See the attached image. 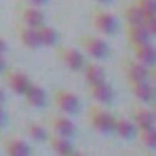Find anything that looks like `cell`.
Segmentation results:
<instances>
[{
    "mask_svg": "<svg viewBox=\"0 0 156 156\" xmlns=\"http://www.w3.org/2000/svg\"><path fill=\"white\" fill-rule=\"evenodd\" d=\"M125 77H127L129 83H132V81H151V68L138 62L136 59L127 61L125 62Z\"/></svg>",
    "mask_w": 156,
    "mask_h": 156,
    "instance_id": "cell-8",
    "label": "cell"
},
{
    "mask_svg": "<svg viewBox=\"0 0 156 156\" xmlns=\"http://www.w3.org/2000/svg\"><path fill=\"white\" fill-rule=\"evenodd\" d=\"M92 24H94V28L98 30V33H101V35H105V37L116 35L118 30H119L118 19H116L112 13L105 11V9H96V11L92 13Z\"/></svg>",
    "mask_w": 156,
    "mask_h": 156,
    "instance_id": "cell-2",
    "label": "cell"
},
{
    "mask_svg": "<svg viewBox=\"0 0 156 156\" xmlns=\"http://www.w3.org/2000/svg\"><path fill=\"white\" fill-rule=\"evenodd\" d=\"M134 4L143 11V15H156V2L154 0H134Z\"/></svg>",
    "mask_w": 156,
    "mask_h": 156,
    "instance_id": "cell-25",
    "label": "cell"
},
{
    "mask_svg": "<svg viewBox=\"0 0 156 156\" xmlns=\"http://www.w3.org/2000/svg\"><path fill=\"white\" fill-rule=\"evenodd\" d=\"M6 103V92H4V88L0 87V105H4Z\"/></svg>",
    "mask_w": 156,
    "mask_h": 156,
    "instance_id": "cell-30",
    "label": "cell"
},
{
    "mask_svg": "<svg viewBox=\"0 0 156 156\" xmlns=\"http://www.w3.org/2000/svg\"><path fill=\"white\" fill-rule=\"evenodd\" d=\"M26 2H28L30 6H37V8H42V6H46V4H48V0H26Z\"/></svg>",
    "mask_w": 156,
    "mask_h": 156,
    "instance_id": "cell-29",
    "label": "cell"
},
{
    "mask_svg": "<svg viewBox=\"0 0 156 156\" xmlns=\"http://www.w3.org/2000/svg\"><path fill=\"white\" fill-rule=\"evenodd\" d=\"M132 96L140 101V103H151L154 99V88L151 85V81H132L129 83Z\"/></svg>",
    "mask_w": 156,
    "mask_h": 156,
    "instance_id": "cell-13",
    "label": "cell"
},
{
    "mask_svg": "<svg viewBox=\"0 0 156 156\" xmlns=\"http://www.w3.org/2000/svg\"><path fill=\"white\" fill-rule=\"evenodd\" d=\"M81 44H83V50L96 61H103L110 55V46L105 39H99L94 35H85L81 39Z\"/></svg>",
    "mask_w": 156,
    "mask_h": 156,
    "instance_id": "cell-4",
    "label": "cell"
},
{
    "mask_svg": "<svg viewBox=\"0 0 156 156\" xmlns=\"http://www.w3.org/2000/svg\"><path fill=\"white\" fill-rule=\"evenodd\" d=\"M53 103H55V107H57L62 114H66V116H73V114L79 112V108H81L79 98H77L73 92L62 90V88L53 92Z\"/></svg>",
    "mask_w": 156,
    "mask_h": 156,
    "instance_id": "cell-3",
    "label": "cell"
},
{
    "mask_svg": "<svg viewBox=\"0 0 156 156\" xmlns=\"http://www.w3.org/2000/svg\"><path fill=\"white\" fill-rule=\"evenodd\" d=\"M6 73V83H8V87L15 92V94H19V96H24V92L30 88V85L33 83L30 77L24 73V72H20V70H6L4 72Z\"/></svg>",
    "mask_w": 156,
    "mask_h": 156,
    "instance_id": "cell-6",
    "label": "cell"
},
{
    "mask_svg": "<svg viewBox=\"0 0 156 156\" xmlns=\"http://www.w3.org/2000/svg\"><path fill=\"white\" fill-rule=\"evenodd\" d=\"M24 99H26V103H28L30 107H33V108H42V107L48 103V94H46V90H44L42 87L31 83L30 88L24 92Z\"/></svg>",
    "mask_w": 156,
    "mask_h": 156,
    "instance_id": "cell-14",
    "label": "cell"
},
{
    "mask_svg": "<svg viewBox=\"0 0 156 156\" xmlns=\"http://www.w3.org/2000/svg\"><path fill=\"white\" fill-rule=\"evenodd\" d=\"M6 121H8V114L4 110V105H0V127H4Z\"/></svg>",
    "mask_w": 156,
    "mask_h": 156,
    "instance_id": "cell-28",
    "label": "cell"
},
{
    "mask_svg": "<svg viewBox=\"0 0 156 156\" xmlns=\"http://www.w3.org/2000/svg\"><path fill=\"white\" fill-rule=\"evenodd\" d=\"M140 143L145 147V149H149V151H154L156 149V129L152 127V129H143V130H140Z\"/></svg>",
    "mask_w": 156,
    "mask_h": 156,
    "instance_id": "cell-24",
    "label": "cell"
},
{
    "mask_svg": "<svg viewBox=\"0 0 156 156\" xmlns=\"http://www.w3.org/2000/svg\"><path fill=\"white\" fill-rule=\"evenodd\" d=\"M88 87H90V96H92V99L96 103L108 105V103L114 101L116 92H114L112 85H108L107 81H101V83H96V85H88Z\"/></svg>",
    "mask_w": 156,
    "mask_h": 156,
    "instance_id": "cell-10",
    "label": "cell"
},
{
    "mask_svg": "<svg viewBox=\"0 0 156 156\" xmlns=\"http://www.w3.org/2000/svg\"><path fill=\"white\" fill-rule=\"evenodd\" d=\"M48 141H50V149H51L55 154H61V156L75 154V147H73L72 138L59 136V134H53V132H51V136H48Z\"/></svg>",
    "mask_w": 156,
    "mask_h": 156,
    "instance_id": "cell-12",
    "label": "cell"
},
{
    "mask_svg": "<svg viewBox=\"0 0 156 156\" xmlns=\"http://www.w3.org/2000/svg\"><path fill=\"white\" fill-rule=\"evenodd\" d=\"M59 57L70 72H83V68L87 64V59H85L83 51L77 50V48H62L59 51Z\"/></svg>",
    "mask_w": 156,
    "mask_h": 156,
    "instance_id": "cell-5",
    "label": "cell"
},
{
    "mask_svg": "<svg viewBox=\"0 0 156 156\" xmlns=\"http://www.w3.org/2000/svg\"><path fill=\"white\" fill-rule=\"evenodd\" d=\"M2 145H4V152L9 156H30L33 152L30 143L20 136H8L2 141Z\"/></svg>",
    "mask_w": 156,
    "mask_h": 156,
    "instance_id": "cell-7",
    "label": "cell"
},
{
    "mask_svg": "<svg viewBox=\"0 0 156 156\" xmlns=\"http://www.w3.org/2000/svg\"><path fill=\"white\" fill-rule=\"evenodd\" d=\"M26 134H28V138H31L33 141H46L48 136H50L48 130H46V127L41 125V123H37V121L26 123Z\"/></svg>",
    "mask_w": 156,
    "mask_h": 156,
    "instance_id": "cell-23",
    "label": "cell"
},
{
    "mask_svg": "<svg viewBox=\"0 0 156 156\" xmlns=\"http://www.w3.org/2000/svg\"><path fill=\"white\" fill-rule=\"evenodd\" d=\"M8 50H9V44L6 42V39H4V37H0V55H6V53H8Z\"/></svg>",
    "mask_w": 156,
    "mask_h": 156,
    "instance_id": "cell-26",
    "label": "cell"
},
{
    "mask_svg": "<svg viewBox=\"0 0 156 156\" xmlns=\"http://www.w3.org/2000/svg\"><path fill=\"white\" fill-rule=\"evenodd\" d=\"M20 20H22V26H30V28H41L42 24H46V17L42 9L37 6H30V4L22 9Z\"/></svg>",
    "mask_w": 156,
    "mask_h": 156,
    "instance_id": "cell-11",
    "label": "cell"
},
{
    "mask_svg": "<svg viewBox=\"0 0 156 156\" xmlns=\"http://www.w3.org/2000/svg\"><path fill=\"white\" fill-rule=\"evenodd\" d=\"M39 31V39H41V46H55L61 39L59 31L53 28V26H48V24H42L41 28H37Z\"/></svg>",
    "mask_w": 156,
    "mask_h": 156,
    "instance_id": "cell-21",
    "label": "cell"
},
{
    "mask_svg": "<svg viewBox=\"0 0 156 156\" xmlns=\"http://www.w3.org/2000/svg\"><path fill=\"white\" fill-rule=\"evenodd\" d=\"M154 114L151 108H145V107H136L132 110V123L136 125L138 130H143V129H152L154 127Z\"/></svg>",
    "mask_w": 156,
    "mask_h": 156,
    "instance_id": "cell-16",
    "label": "cell"
},
{
    "mask_svg": "<svg viewBox=\"0 0 156 156\" xmlns=\"http://www.w3.org/2000/svg\"><path fill=\"white\" fill-rule=\"evenodd\" d=\"M127 39L132 46H138V44H145V42H151L152 35L140 24V26H129L127 28Z\"/></svg>",
    "mask_w": 156,
    "mask_h": 156,
    "instance_id": "cell-20",
    "label": "cell"
},
{
    "mask_svg": "<svg viewBox=\"0 0 156 156\" xmlns=\"http://www.w3.org/2000/svg\"><path fill=\"white\" fill-rule=\"evenodd\" d=\"M132 51H134V59L149 68L154 66L156 62V50L151 42H145V44H138V46H132Z\"/></svg>",
    "mask_w": 156,
    "mask_h": 156,
    "instance_id": "cell-15",
    "label": "cell"
},
{
    "mask_svg": "<svg viewBox=\"0 0 156 156\" xmlns=\"http://www.w3.org/2000/svg\"><path fill=\"white\" fill-rule=\"evenodd\" d=\"M83 72H85V79H87L88 85H96V83L107 81V72L98 62H87L85 68H83Z\"/></svg>",
    "mask_w": 156,
    "mask_h": 156,
    "instance_id": "cell-18",
    "label": "cell"
},
{
    "mask_svg": "<svg viewBox=\"0 0 156 156\" xmlns=\"http://www.w3.org/2000/svg\"><path fill=\"white\" fill-rule=\"evenodd\" d=\"M50 127H51V132H53V134H59V136L73 138V134H75V123H73L66 114L51 116V119H50Z\"/></svg>",
    "mask_w": 156,
    "mask_h": 156,
    "instance_id": "cell-9",
    "label": "cell"
},
{
    "mask_svg": "<svg viewBox=\"0 0 156 156\" xmlns=\"http://www.w3.org/2000/svg\"><path fill=\"white\" fill-rule=\"evenodd\" d=\"M112 132H116L121 140H132V138L136 136L138 129H136V125L132 123V119L119 116V118H116V121H114V130H112Z\"/></svg>",
    "mask_w": 156,
    "mask_h": 156,
    "instance_id": "cell-17",
    "label": "cell"
},
{
    "mask_svg": "<svg viewBox=\"0 0 156 156\" xmlns=\"http://www.w3.org/2000/svg\"><path fill=\"white\" fill-rule=\"evenodd\" d=\"M98 4H101V6H108V4H112L114 0H96Z\"/></svg>",
    "mask_w": 156,
    "mask_h": 156,
    "instance_id": "cell-31",
    "label": "cell"
},
{
    "mask_svg": "<svg viewBox=\"0 0 156 156\" xmlns=\"http://www.w3.org/2000/svg\"><path fill=\"white\" fill-rule=\"evenodd\" d=\"M8 68H9V64H8V59H6V55H0V73H4Z\"/></svg>",
    "mask_w": 156,
    "mask_h": 156,
    "instance_id": "cell-27",
    "label": "cell"
},
{
    "mask_svg": "<svg viewBox=\"0 0 156 156\" xmlns=\"http://www.w3.org/2000/svg\"><path fill=\"white\" fill-rule=\"evenodd\" d=\"M123 17H125L127 26H140V24H143V19H145L143 11H141L136 4L127 6L125 11H123Z\"/></svg>",
    "mask_w": 156,
    "mask_h": 156,
    "instance_id": "cell-22",
    "label": "cell"
},
{
    "mask_svg": "<svg viewBox=\"0 0 156 156\" xmlns=\"http://www.w3.org/2000/svg\"><path fill=\"white\" fill-rule=\"evenodd\" d=\"M19 39H20L22 46H26L28 50H37V48L41 46V39H39L37 28L22 26V28L19 30Z\"/></svg>",
    "mask_w": 156,
    "mask_h": 156,
    "instance_id": "cell-19",
    "label": "cell"
},
{
    "mask_svg": "<svg viewBox=\"0 0 156 156\" xmlns=\"http://www.w3.org/2000/svg\"><path fill=\"white\" fill-rule=\"evenodd\" d=\"M88 119H90V125L94 130L101 132V134H110L114 130V121H116V116L110 114L107 108H101V107H94L90 108L88 112Z\"/></svg>",
    "mask_w": 156,
    "mask_h": 156,
    "instance_id": "cell-1",
    "label": "cell"
}]
</instances>
